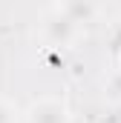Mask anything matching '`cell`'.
Wrapping results in <instances>:
<instances>
[{
    "label": "cell",
    "instance_id": "5b68a950",
    "mask_svg": "<svg viewBox=\"0 0 121 123\" xmlns=\"http://www.w3.org/2000/svg\"><path fill=\"white\" fill-rule=\"evenodd\" d=\"M104 92L110 94V100H115V103H121V69L107 80V86H104Z\"/></svg>",
    "mask_w": 121,
    "mask_h": 123
},
{
    "label": "cell",
    "instance_id": "3957f363",
    "mask_svg": "<svg viewBox=\"0 0 121 123\" xmlns=\"http://www.w3.org/2000/svg\"><path fill=\"white\" fill-rule=\"evenodd\" d=\"M58 9L63 17H69L78 29L98 20V0H58Z\"/></svg>",
    "mask_w": 121,
    "mask_h": 123
},
{
    "label": "cell",
    "instance_id": "277c9868",
    "mask_svg": "<svg viewBox=\"0 0 121 123\" xmlns=\"http://www.w3.org/2000/svg\"><path fill=\"white\" fill-rule=\"evenodd\" d=\"M104 46H107V52L113 55V57H121V20H115L107 34H104Z\"/></svg>",
    "mask_w": 121,
    "mask_h": 123
},
{
    "label": "cell",
    "instance_id": "6da1fadb",
    "mask_svg": "<svg viewBox=\"0 0 121 123\" xmlns=\"http://www.w3.org/2000/svg\"><path fill=\"white\" fill-rule=\"evenodd\" d=\"M40 34H43V40H46L49 46H55V49H69V46L78 43L81 29H78L69 17H63L58 9H52V12H46L43 20H40Z\"/></svg>",
    "mask_w": 121,
    "mask_h": 123
},
{
    "label": "cell",
    "instance_id": "7a4b0ae2",
    "mask_svg": "<svg viewBox=\"0 0 121 123\" xmlns=\"http://www.w3.org/2000/svg\"><path fill=\"white\" fill-rule=\"evenodd\" d=\"M26 123H72L66 103L58 97H38L26 109Z\"/></svg>",
    "mask_w": 121,
    "mask_h": 123
},
{
    "label": "cell",
    "instance_id": "8992f818",
    "mask_svg": "<svg viewBox=\"0 0 121 123\" xmlns=\"http://www.w3.org/2000/svg\"><path fill=\"white\" fill-rule=\"evenodd\" d=\"M0 123H17V109L6 97H0Z\"/></svg>",
    "mask_w": 121,
    "mask_h": 123
}]
</instances>
